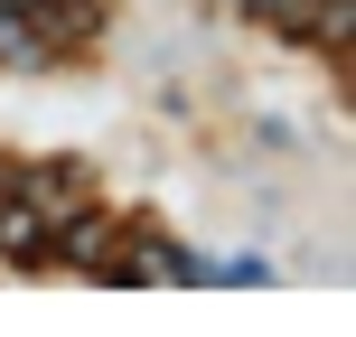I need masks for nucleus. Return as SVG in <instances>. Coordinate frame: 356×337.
Returning <instances> with one entry per match:
<instances>
[{
    "instance_id": "obj_1",
    "label": "nucleus",
    "mask_w": 356,
    "mask_h": 337,
    "mask_svg": "<svg viewBox=\"0 0 356 337\" xmlns=\"http://www.w3.org/2000/svg\"><path fill=\"white\" fill-rule=\"evenodd\" d=\"M38 234H47V225H38V206H29V215H0V253H19V263L38 253Z\"/></svg>"
}]
</instances>
